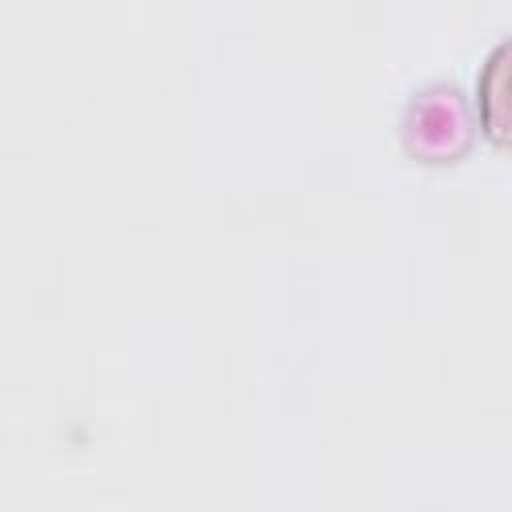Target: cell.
Segmentation results:
<instances>
[{"instance_id": "6da1fadb", "label": "cell", "mask_w": 512, "mask_h": 512, "mask_svg": "<svg viewBox=\"0 0 512 512\" xmlns=\"http://www.w3.org/2000/svg\"><path fill=\"white\" fill-rule=\"evenodd\" d=\"M476 108L484 136L496 144H512V36L500 40L484 60L476 76Z\"/></svg>"}]
</instances>
